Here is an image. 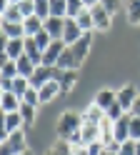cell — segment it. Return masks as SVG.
Instances as JSON below:
<instances>
[{
	"instance_id": "30bf717a",
	"label": "cell",
	"mask_w": 140,
	"mask_h": 155,
	"mask_svg": "<svg viewBox=\"0 0 140 155\" xmlns=\"http://www.w3.org/2000/svg\"><path fill=\"white\" fill-rule=\"evenodd\" d=\"M90 48H93V33H85L75 45H70V50H73L75 60H78L80 65L85 63V58H88V53H90Z\"/></svg>"
},
{
	"instance_id": "d6986e66",
	"label": "cell",
	"mask_w": 140,
	"mask_h": 155,
	"mask_svg": "<svg viewBox=\"0 0 140 155\" xmlns=\"http://www.w3.org/2000/svg\"><path fill=\"white\" fill-rule=\"evenodd\" d=\"M125 18L130 25H140V0H125Z\"/></svg>"
},
{
	"instance_id": "e0dca14e",
	"label": "cell",
	"mask_w": 140,
	"mask_h": 155,
	"mask_svg": "<svg viewBox=\"0 0 140 155\" xmlns=\"http://www.w3.org/2000/svg\"><path fill=\"white\" fill-rule=\"evenodd\" d=\"M38 93H40V105H48V103H53L58 95H60V85H58L55 80H50V83L43 85Z\"/></svg>"
},
{
	"instance_id": "e575fe53",
	"label": "cell",
	"mask_w": 140,
	"mask_h": 155,
	"mask_svg": "<svg viewBox=\"0 0 140 155\" xmlns=\"http://www.w3.org/2000/svg\"><path fill=\"white\" fill-rule=\"evenodd\" d=\"M130 140H140V118L130 113Z\"/></svg>"
},
{
	"instance_id": "5b68a950",
	"label": "cell",
	"mask_w": 140,
	"mask_h": 155,
	"mask_svg": "<svg viewBox=\"0 0 140 155\" xmlns=\"http://www.w3.org/2000/svg\"><path fill=\"white\" fill-rule=\"evenodd\" d=\"M25 55V38L3 40V60H20Z\"/></svg>"
},
{
	"instance_id": "83f0119b",
	"label": "cell",
	"mask_w": 140,
	"mask_h": 155,
	"mask_svg": "<svg viewBox=\"0 0 140 155\" xmlns=\"http://www.w3.org/2000/svg\"><path fill=\"white\" fill-rule=\"evenodd\" d=\"M0 78L15 80V78H18V60H3V70H0Z\"/></svg>"
},
{
	"instance_id": "9c48e42d",
	"label": "cell",
	"mask_w": 140,
	"mask_h": 155,
	"mask_svg": "<svg viewBox=\"0 0 140 155\" xmlns=\"http://www.w3.org/2000/svg\"><path fill=\"white\" fill-rule=\"evenodd\" d=\"M65 50H68V45H65L63 40H53V45H50L48 50L43 53V65L55 68V65H58V60H60V55H63Z\"/></svg>"
},
{
	"instance_id": "ee69618b",
	"label": "cell",
	"mask_w": 140,
	"mask_h": 155,
	"mask_svg": "<svg viewBox=\"0 0 140 155\" xmlns=\"http://www.w3.org/2000/svg\"><path fill=\"white\" fill-rule=\"evenodd\" d=\"M135 155H140V140H138V150H135Z\"/></svg>"
},
{
	"instance_id": "4fadbf2b",
	"label": "cell",
	"mask_w": 140,
	"mask_h": 155,
	"mask_svg": "<svg viewBox=\"0 0 140 155\" xmlns=\"http://www.w3.org/2000/svg\"><path fill=\"white\" fill-rule=\"evenodd\" d=\"M100 140V123H83L80 128V143L83 145H90V143H98Z\"/></svg>"
},
{
	"instance_id": "836d02e7",
	"label": "cell",
	"mask_w": 140,
	"mask_h": 155,
	"mask_svg": "<svg viewBox=\"0 0 140 155\" xmlns=\"http://www.w3.org/2000/svg\"><path fill=\"white\" fill-rule=\"evenodd\" d=\"M123 115H125V110H123V105H120V103H115V105H110V108L105 110V118L108 120H120V118H123Z\"/></svg>"
},
{
	"instance_id": "7a4b0ae2",
	"label": "cell",
	"mask_w": 140,
	"mask_h": 155,
	"mask_svg": "<svg viewBox=\"0 0 140 155\" xmlns=\"http://www.w3.org/2000/svg\"><path fill=\"white\" fill-rule=\"evenodd\" d=\"M28 130H18L10 138H5L0 143V155H23L28 153Z\"/></svg>"
},
{
	"instance_id": "f546056e",
	"label": "cell",
	"mask_w": 140,
	"mask_h": 155,
	"mask_svg": "<svg viewBox=\"0 0 140 155\" xmlns=\"http://www.w3.org/2000/svg\"><path fill=\"white\" fill-rule=\"evenodd\" d=\"M28 88H30V80H28V78H23V75H18L15 80H13V93L18 95L20 100H23V95L28 93Z\"/></svg>"
},
{
	"instance_id": "b9f144b4",
	"label": "cell",
	"mask_w": 140,
	"mask_h": 155,
	"mask_svg": "<svg viewBox=\"0 0 140 155\" xmlns=\"http://www.w3.org/2000/svg\"><path fill=\"white\" fill-rule=\"evenodd\" d=\"M83 3H85V8H93V5H98V3H100V0H83Z\"/></svg>"
},
{
	"instance_id": "d590c367",
	"label": "cell",
	"mask_w": 140,
	"mask_h": 155,
	"mask_svg": "<svg viewBox=\"0 0 140 155\" xmlns=\"http://www.w3.org/2000/svg\"><path fill=\"white\" fill-rule=\"evenodd\" d=\"M135 150H138V140H125V143H120L118 155H135Z\"/></svg>"
},
{
	"instance_id": "44dd1931",
	"label": "cell",
	"mask_w": 140,
	"mask_h": 155,
	"mask_svg": "<svg viewBox=\"0 0 140 155\" xmlns=\"http://www.w3.org/2000/svg\"><path fill=\"white\" fill-rule=\"evenodd\" d=\"M25 55H28L35 65H43V50L38 48V43L33 40V38H25Z\"/></svg>"
},
{
	"instance_id": "5bb4252c",
	"label": "cell",
	"mask_w": 140,
	"mask_h": 155,
	"mask_svg": "<svg viewBox=\"0 0 140 155\" xmlns=\"http://www.w3.org/2000/svg\"><path fill=\"white\" fill-rule=\"evenodd\" d=\"M93 103L98 105V108H103V110H108L110 105H115V103H118V90H110V88H100V90L95 93V98H93Z\"/></svg>"
},
{
	"instance_id": "74e56055",
	"label": "cell",
	"mask_w": 140,
	"mask_h": 155,
	"mask_svg": "<svg viewBox=\"0 0 140 155\" xmlns=\"http://www.w3.org/2000/svg\"><path fill=\"white\" fill-rule=\"evenodd\" d=\"M123 3H125V0H100V5H103L108 13H113V15L118 13V8L123 5Z\"/></svg>"
},
{
	"instance_id": "7402d4cb",
	"label": "cell",
	"mask_w": 140,
	"mask_h": 155,
	"mask_svg": "<svg viewBox=\"0 0 140 155\" xmlns=\"http://www.w3.org/2000/svg\"><path fill=\"white\" fill-rule=\"evenodd\" d=\"M55 68H60V70H80V63L75 60V55H73V50H68L60 55V60H58V65Z\"/></svg>"
},
{
	"instance_id": "7c38bea8",
	"label": "cell",
	"mask_w": 140,
	"mask_h": 155,
	"mask_svg": "<svg viewBox=\"0 0 140 155\" xmlns=\"http://www.w3.org/2000/svg\"><path fill=\"white\" fill-rule=\"evenodd\" d=\"M45 33H50V38H53V40H63V33H65V18H55V15L45 18Z\"/></svg>"
},
{
	"instance_id": "d6a6232c",
	"label": "cell",
	"mask_w": 140,
	"mask_h": 155,
	"mask_svg": "<svg viewBox=\"0 0 140 155\" xmlns=\"http://www.w3.org/2000/svg\"><path fill=\"white\" fill-rule=\"evenodd\" d=\"M83 10H85L83 0H68V18H78Z\"/></svg>"
},
{
	"instance_id": "4316f807",
	"label": "cell",
	"mask_w": 140,
	"mask_h": 155,
	"mask_svg": "<svg viewBox=\"0 0 140 155\" xmlns=\"http://www.w3.org/2000/svg\"><path fill=\"white\" fill-rule=\"evenodd\" d=\"M43 155H73V150H70V143L58 140L55 145H50V148H48Z\"/></svg>"
},
{
	"instance_id": "2e32d148",
	"label": "cell",
	"mask_w": 140,
	"mask_h": 155,
	"mask_svg": "<svg viewBox=\"0 0 140 155\" xmlns=\"http://www.w3.org/2000/svg\"><path fill=\"white\" fill-rule=\"evenodd\" d=\"M125 140H130V113L115 120V143H125Z\"/></svg>"
},
{
	"instance_id": "ab89813d",
	"label": "cell",
	"mask_w": 140,
	"mask_h": 155,
	"mask_svg": "<svg viewBox=\"0 0 140 155\" xmlns=\"http://www.w3.org/2000/svg\"><path fill=\"white\" fill-rule=\"evenodd\" d=\"M70 150H73V155H90L88 145H70Z\"/></svg>"
},
{
	"instance_id": "f6af8a7d",
	"label": "cell",
	"mask_w": 140,
	"mask_h": 155,
	"mask_svg": "<svg viewBox=\"0 0 140 155\" xmlns=\"http://www.w3.org/2000/svg\"><path fill=\"white\" fill-rule=\"evenodd\" d=\"M23 155H33V153H30V150H28V153H23Z\"/></svg>"
},
{
	"instance_id": "8fae6325",
	"label": "cell",
	"mask_w": 140,
	"mask_h": 155,
	"mask_svg": "<svg viewBox=\"0 0 140 155\" xmlns=\"http://www.w3.org/2000/svg\"><path fill=\"white\" fill-rule=\"evenodd\" d=\"M85 33L80 30V25H78V20L75 18H65V33H63V43L70 48V45H75L80 38H83Z\"/></svg>"
},
{
	"instance_id": "ffe728a7",
	"label": "cell",
	"mask_w": 140,
	"mask_h": 155,
	"mask_svg": "<svg viewBox=\"0 0 140 155\" xmlns=\"http://www.w3.org/2000/svg\"><path fill=\"white\" fill-rule=\"evenodd\" d=\"M13 38H25L23 23H5L3 20V40H13Z\"/></svg>"
},
{
	"instance_id": "cb8c5ba5",
	"label": "cell",
	"mask_w": 140,
	"mask_h": 155,
	"mask_svg": "<svg viewBox=\"0 0 140 155\" xmlns=\"http://www.w3.org/2000/svg\"><path fill=\"white\" fill-rule=\"evenodd\" d=\"M83 120H88V123H103L105 120V110L98 108L95 103H90L88 108L83 110Z\"/></svg>"
},
{
	"instance_id": "f35d334b",
	"label": "cell",
	"mask_w": 140,
	"mask_h": 155,
	"mask_svg": "<svg viewBox=\"0 0 140 155\" xmlns=\"http://www.w3.org/2000/svg\"><path fill=\"white\" fill-rule=\"evenodd\" d=\"M88 150H90V155H100V153L105 150V145L98 140V143H90V145H88Z\"/></svg>"
},
{
	"instance_id": "ac0fdd59",
	"label": "cell",
	"mask_w": 140,
	"mask_h": 155,
	"mask_svg": "<svg viewBox=\"0 0 140 155\" xmlns=\"http://www.w3.org/2000/svg\"><path fill=\"white\" fill-rule=\"evenodd\" d=\"M20 105H23V100H20L15 93H3V100H0L3 115H5V113H18V110H20Z\"/></svg>"
},
{
	"instance_id": "52a82bcc",
	"label": "cell",
	"mask_w": 140,
	"mask_h": 155,
	"mask_svg": "<svg viewBox=\"0 0 140 155\" xmlns=\"http://www.w3.org/2000/svg\"><path fill=\"white\" fill-rule=\"evenodd\" d=\"M18 130H25L20 110H18V113H5V118H3V140L10 138V135L18 133Z\"/></svg>"
},
{
	"instance_id": "d4e9b609",
	"label": "cell",
	"mask_w": 140,
	"mask_h": 155,
	"mask_svg": "<svg viewBox=\"0 0 140 155\" xmlns=\"http://www.w3.org/2000/svg\"><path fill=\"white\" fill-rule=\"evenodd\" d=\"M35 68H38V65L30 60L28 55H23V58L18 60V75H23V78H28V80H30V78H33V73H35Z\"/></svg>"
},
{
	"instance_id": "ba28073f",
	"label": "cell",
	"mask_w": 140,
	"mask_h": 155,
	"mask_svg": "<svg viewBox=\"0 0 140 155\" xmlns=\"http://www.w3.org/2000/svg\"><path fill=\"white\" fill-rule=\"evenodd\" d=\"M50 80H55V68H48V65H38L33 78H30V85H33L35 90H40L43 85H48Z\"/></svg>"
},
{
	"instance_id": "8992f818",
	"label": "cell",
	"mask_w": 140,
	"mask_h": 155,
	"mask_svg": "<svg viewBox=\"0 0 140 155\" xmlns=\"http://www.w3.org/2000/svg\"><path fill=\"white\" fill-rule=\"evenodd\" d=\"M138 95H140V93H138V88H135L133 83H125L123 88L118 90V103L123 105V110H125V113L133 110V105H135V100H138Z\"/></svg>"
},
{
	"instance_id": "8d00e7d4",
	"label": "cell",
	"mask_w": 140,
	"mask_h": 155,
	"mask_svg": "<svg viewBox=\"0 0 140 155\" xmlns=\"http://www.w3.org/2000/svg\"><path fill=\"white\" fill-rule=\"evenodd\" d=\"M18 5H20V13H23V18L35 15V3H33V0H23V3H18Z\"/></svg>"
},
{
	"instance_id": "1f68e13d",
	"label": "cell",
	"mask_w": 140,
	"mask_h": 155,
	"mask_svg": "<svg viewBox=\"0 0 140 155\" xmlns=\"http://www.w3.org/2000/svg\"><path fill=\"white\" fill-rule=\"evenodd\" d=\"M23 103H28V105H33V108H40V93L30 85L28 88V93L23 95Z\"/></svg>"
},
{
	"instance_id": "3957f363",
	"label": "cell",
	"mask_w": 140,
	"mask_h": 155,
	"mask_svg": "<svg viewBox=\"0 0 140 155\" xmlns=\"http://www.w3.org/2000/svg\"><path fill=\"white\" fill-rule=\"evenodd\" d=\"M55 83L60 85V98H65L78 85V70H60V68H55Z\"/></svg>"
},
{
	"instance_id": "7bdbcfd3",
	"label": "cell",
	"mask_w": 140,
	"mask_h": 155,
	"mask_svg": "<svg viewBox=\"0 0 140 155\" xmlns=\"http://www.w3.org/2000/svg\"><path fill=\"white\" fill-rule=\"evenodd\" d=\"M100 155H118V153H115V150H110V148H105V150L100 153Z\"/></svg>"
},
{
	"instance_id": "484cf974",
	"label": "cell",
	"mask_w": 140,
	"mask_h": 155,
	"mask_svg": "<svg viewBox=\"0 0 140 155\" xmlns=\"http://www.w3.org/2000/svg\"><path fill=\"white\" fill-rule=\"evenodd\" d=\"M75 20H78V25H80V30H83V33H93V30H95L93 15H90V8H85V10L75 18Z\"/></svg>"
},
{
	"instance_id": "f1b7e54d",
	"label": "cell",
	"mask_w": 140,
	"mask_h": 155,
	"mask_svg": "<svg viewBox=\"0 0 140 155\" xmlns=\"http://www.w3.org/2000/svg\"><path fill=\"white\" fill-rule=\"evenodd\" d=\"M50 15L68 18V0H50Z\"/></svg>"
},
{
	"instance_id": "277c9868",
	"label": "cell",
	"mask_w": 140,
	"mask_h": 155,
	"mask_svg": "<svg viewBox=\"0 0 140 155\" xmlns=\"http://www.w3.org/2000/svg\"><path fill=\"white\" fill-rule=\"evenodd\" d=\"M90 15H93V23H95L98 33H108L110 30V25H113V13H108L100 3L90 8Z\"/></svg>"
},
{
	"instance_id": "603a6c76",
	"label": "cell",
	"mask_w": 140,
	"mask_h": 155,
	"mask_svg": "<svg viewBox=\"0 0 140 155\" xmlns=\"http://www.w3.org/2000/svg\"><path fill=\"white\" fill-rule=\"evenodd\" d=\"M20 115H23V125H25V130H30V128L35 125V120H38V108H33V105L23 103V105H20Z\"/></svg>"
},
{
	"instance_id": "60d3db41",
	"label": "cell",
	"mask_w": 140,
	"mask_h": 155,
	"mask_svg": "<svg viewBox=\"0 0 140 155\" xmlns=\"http://www.w3.org/2000/svg\"><path fill=\"white\" fill-rule=\"evenodd\" d=\"M130 113H133V115H138V118H140V95H138V100H135V105H133V110H130Z\"/></svg>"
},
{
	"instance_id": "6da1fadb",
	"label": "cell",
	"mask_w": 140,
	"mask_h": 155,
	"mask_svg": "<svg viewBox=\"0 0 140 155\" xmlns=\"http://www.w3.org/2000/svg\"><path fill=\"white\" fill-rule=\"evenodd\" d=\"M83 123H85V120H83V113H78V110H65V113L58 118V140L70 143V140L80 133Z\"/></svg>"
},
{
	"instance_id": "4dcf8cb0",
	"label": "cell",
	"mask_w": 140,
	"mask_h": 155,
	"mask_svg": "<svg viewBox=\"0 0 140 155\" xmlns=\"http://www.w3.org/2000/svg\"><path fill=\"white\" fill-rule=\"evenodd\" d=\"M35 3V15L38 18H50V0H33Z\"/></svg>"
},
{
	"instance_id": "9a60e30c",
	"label": "cell",
	"mask_w": 140,
	"mask_h": 155,
	"mask_svg": "<svg viewBox=\"0 0 140 155\" xmlns=\"http://www.w3.org/2000/svg\"><path fill=\"white\" fill-rule=\"evenodd\" d=\"M23 28H25V38H35L38 33L45 30V20H43V18H38V15H30V18L23 20Z\"/></svg>"
}]
</instances>
